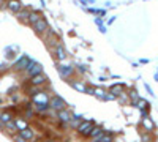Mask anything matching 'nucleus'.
I'll return each mask as SVG.
<instances>
[{
    "instance_id": "nucleus-1",
    "label": "nucleus",
    "mask_w": 158,
    "mask_h": 142,
    "mask_svg": "<svg viewBox=\"0 0 158 142\" xmlns=\"http://www.w3.org/2000/svg\"><path fill=\"white\" fill-rule=\"evenodd\" d=\"M32 99L35 103V106L36 104H49V96L46 92H36L35 95H32Z\"/></svg>"
},
{
    "instance_id": "nucleus-2",
    "label": "nucleus",
    "mask_w": 158,
    "mask_h": 142,
    "mask_svg": "<svg viewBox=\"0 0 158 142\" xmlns=\"http://www.w3.org/2000/svg\"><path fill=\"white\" fill-rule=\"evenodd\" d=\"M92 128H94V123H92V122H82V123L77 125V133L81 134V136H85L87 137Z\"/></svg>"
},
{
    "instance_id": "nucleus-3",
    "label": "nucleus",
    "mask_w": 158,
    "mask_h": 142,
    "mask_svg": "<svg viewBox=\"0 0 158 142\" xmlns=\"http://www.w3.org/2000/svg\"><path fill=\"white\" fill-rule=\"evenodd\" d=\"M49 104H51V108H52V109H56V111H62V109L67 108V104H65V101H63L60 96H54V98H51Z\"/></svg>"
},
{
    "instance_id": "nucleus-4",
    "label": "nucleus",
    "mask_w": 158,
    "mask_h": 142,
    "mask_svg": "<svg viewBox=\"0 0 158 142\" xmlns=\"http://www.w3.org/2000/svg\"><path fill=\"white\" fill-rule=\"evenodd\" d=\"M25 71H27V74L32 77V76H36L41 73V65L40 63H35V62H29L27 68H25Z\"/></svg>"
},
{
    "instance_id": "nucleus-5",
    "label": "nucleus",
    "mask_w": 158,
    "mask_h": 142,
    "mask_svg": "<svg viewBox=\"0 0 158 142\" xmlns=\"http://www.w3.org/2000/svg\"><path fill=\"white\" fill-rule=\"evenodd\" d=\"M103 134H104V131L101 130L100 126H94V128L90 130V133H89V136H87V137H90V139H92V142H97V140H100V139H101V136H103Z\"/></svg>"
},
{
    "instance_id": "nucleus-6",
    "label": "nucleus",
    "mask_w": 158,
    "mask_h": 142,
    "mask_svg": "<svg viewBox=\"0 0 158 142\" xmlns=\"http://www.w3.org/2000/svg\"><path fill=\"white\" fill-rule=\"evenodd\" d=\"M33 30H35L36 33H44V32L48 30V22L41 18L38 22H35V24H33Z\"/></svg>"
},
{
    "instance_id": "nucleus-7",
    "label": "nucleus",
    "mask_w": 158,
    "mask_h": 142,
    "mask_svg": "<svg viewBox=\"0 0 158 142\" xmlns=\"http://www.w3.org/2000/svg\"><path fill=\"white\" fill-rule=\"evenodd\" d=\"M30 84H32V85H35V87H41V85H44V84H46V77H44L41 73L36 74V76H32Z\"/></svg>"
},
{
    "instance_id": "nucleus-8",
    "label": "nucleus",
    "mask_w": 158,
    "mask_h": 142,
    "mask_svg": "<svg viewBox=\"0 0 158 142\" xmlns=\"http://www.w3.org/2000/svg\"><path fill=\"white\" fill-rule=\"evenodd\" d=\"M29 62H30V60H29L27 55H22V57L15 63V70H18V71H19V70H25V68H27V65H29Z\"/></svg>"
},
{
    "instance_id": "nucleus-9",
    "label": "nucleus",
    "mask_w": 158,
    "mask_h": 142,
    "mask_svg": "<svg viewBox=\"0 0 158 142\" xmlns=\"http://www.w3.org/2000/svg\"><path fill=\"white\" fill-rule=\"evenodd\" d=\"M21 8H22V5H21L19 0H10V2H8V10L11 13H19Z\"/></svg>"
},
{
    "instance_id": "nucleus-10",
    "label": "nucleus",
    "mask_w": 158,
    "mask_h": 142,
    "mask_svg": "<svg viewBox=\"0 0 158 142\" xmlns=\"http://www.w3.org/2000/svg\"><path fill=\"white\" fill-rule=\"evenodd\" d=\"M57 117H59V120H60L62 123H68L70 119H71V114H70L67 109H62V111H59Z\"/></svg>"
},
{
    "instance_id": "nucleus-11",
    "label": "nucleus",
    "mask_w": 158,
    "mask_h": 142,
    "mask_svg": "<svg viewBox=\"0 0 158 142\" xmlns=\"http://www.w3.org/2000/svg\"><path fill=\"white\" fill-rule=\"evenodd\" d=\"M142 126H144V130H146L147 133H152L153 131V122L147 117H144L142 119Z\"/></svg>"
},
{
    "instance_id": "nucleus-12",
    "label": "nucleus",
    "mask_w": 158,
    "mask_h": 142,
    "mask_svg": "<svg viewBox=\"0 0 158 142\" xmlns=\"http://www.w3.org/2000/svg\"><path fill=\"white\" fill-rule=\"evenodd\" d=\"M19 136H22L25 140H30V139L33 137V131L30 130V128H24V130L19 131Z\"/></svg>"
},
{
    "instance_id": "nucleus-13",
    "label": "nucleus",
    "mask_w": 158,
    "mask_h": 142,
    "mask_svg": "<svg viewBox=\"0 0 158 142\" xmlns=\"http://www.w3.org/2000/svg\"><path fill=\"white\" fill-rule=\"evenodd\" d=\"M73 68L71 67H59V73H60V76L62 77H68L70 74H73Z\"/></svg>"
},
{
    "instance_id": "nucleus-14",
    "label": "nucleus",
    "mask_w": 158,
    "mask_h": 142,
    "mask_svg": "<svg viewBox=\"0 0 158 142\" xmlns=\"http://www.w3.org/2000/svg\"><path fill=\"white\" fill-rule=\"evenodd\" d=\"M123 88H125L123 84H115V85L111 87V92H112V95L115 96V95H120V93L123 92Z\"/></svg>"
},
{
    "instance_id": "nucleus-15",
    "label": "nucleus",
    "mask_w": 158,
    "mask_h": 142,
    "mask_svg": "<svg viewBox=\"0 0 158 142\" xmlns=\"http://www.w3.org/2000/svg\"><path fill=\"white\" fill-rule=\"evenodd\" d=\"M40 19H41V16H40V13H36V11H33V13H29V18H27V21L33 25L35 22H38Z\"/></svg>"
},
{
    "instance_id": "nucleus-16",
    "label": "nucleus",
    "mask_w": 158,
    "mask_h": 142,
    "mask_svg": "<svg viewBox=\"0 0 158 142\" xmlns=\"http://www.w3.org/2000/svg\"><path fill=\"white\" fill-rule=\"evenodd\" d=\"M71 85L76 88V90H79V92H82V93H87V88L89 87H85L82 82H71Z\"/></svg>"
},
{
    "instance_id": "nucleus-17",
    "label": "nucleus",
    "mask_w": 158,
    "mask_h": 142,
    "mask_svg": "<svg viewBox=\"0 0 158 142\" xmlns=\"http://www.w3.org/2000/svg\"><path fill=\"white\" fill-rule=\"evenodd\" d=\"M15 125H16V128H18V131L24 130V128H27V122L22 120V119H16V120H15Z\"/></svg>"
},
{
    "instance_id": "nucleus-18",
    "label": "nucleus",
    "mask_w": 158,
    "mask_h": 142,
    "mask_svg": "<svg viewBox=\"0 0 158 142\" xmlns=\"http://www.w3.org/2000/svg\"><path fill=\"white\" fill-rule=\"evenodd\" d=\"M65 57H67V55H65V49H63V46H57V59H59V60H63Z\"/></svg>"
},
{
    "instance_id": "nucleus-19",
    "label": "nucleus",
    "mask_w": 158,
    "mask_h": 142,
    "mask_svg": "<svg viewBox=\"0 0 158 142\" xmlns=\"http://www.w3.org/2000/svg\"><path fill=\"white\" fill-rule=\"evenodd\" d=\"M11 120V114L10 112H5V114H0V122L2 123H6Z\"/></svg>"
},
{
    "instance_id": "nucleus-20",
    "label": "nucleus",
    "mask_w": 158,
    "mask_h": 142,
    "mask_svg": "<svg viewBox=\"0 0 158 142\" xmlns=\"http://www.w3.org/2000/svg\"><path fill=\"white\" fill-rule=\"evenodd\" d=\"M97 142H112V134H106V133H104L103 136H101V139L100 140H97Z\"/></svg>"
},
{
    "instance_id": "nucleus-21",
    "label": "nucleus",
    "mask_w": 158,
    "mask_h": 142,
    "mask_svg": "<svg viewBox=\"0 0 158 142\" xmlns=\"http://www.w3.org/2000/svg\"><path fill=\"white\" fill-rule=\"evenodd\" d=\"M92 95H95V96H104V90L103 88H94Z\"/></svg>"
},
{
    "instance_id": "nucleus-22",
    "label": "nucleus",
    "mask_w": 158,
    "mask_h": 142,
    "mask_svg": "<svg viewBox=\"0 0 158 142\" xmlns=\"http://www.w3.org/2000/svg\"><path fill=\"white\" fill-rule=\"evenodd\" d=\"M19 19H27L29 18V11H22V13H16Z\"/></svg>"
},
{
    "instance_id": "nucleus-23",
    "label": "nucleus",
    "mask_w": 158,
    "mask_h": 142,
    "mask_svg": "<svg viewBox=\"0 0 158 142\" xmlns=\"http://www.w3.org/2000/svg\"><path fill=\"white\" fill-rule=\"evenodd\" d=\"M5 125H6V128H11V130H15V131H18V128H16V125H15V122H13V120L6 122Z\"/></svg>"
},
{
    "instance_id": "nucleus-24",
    "label": "nucleus",
    "mask_w": 158,
    "mask_h": 142,
    "mask_svg": "<svg viewBox=\"0 0 158 142\" xmlns=\"http://www.w3.org/2000/svg\"><path fill=\"white\" fill-rule=\"evenodd\" d=\"M15 140H16V142H27V140H25L22 136H16V137H15Z\"/></svg>"
},
{
    "instance_id": "nucleus-25",
    "label": "nucleus",
    "mask_w": 158,
    "mask_h": 142,
    "mask_svg": "<svg viewBox=\"0 0 158 142\" xmlns=\"http://www.w3.org/2000/svg\"><path fill=\"white\" fill-rule=\"evenodd\" d=\"M46 142H56V140H52V139H49V140H46Z\"/></svg>"
},
{
    "instance_id": "nucleus-26",
    "label": "nucleus",
    "mask_w": 158,
    "mask_h": 142,
    "mask_svg": "<svg viewBox=\"0 0 158 142\" xmlns=\"http://www.w3.org/2000/svg\"><path fill=\"white\" fill-rule=\"evenodd\" d=\"M2 2H3V0H0V3H2Z\"/></svg>"
}]
</instances>
